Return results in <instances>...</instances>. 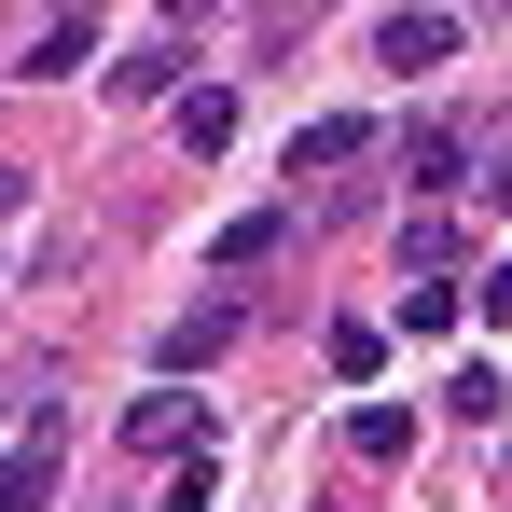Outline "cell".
<instances>
[{
  "label": "cell",
  "instance_id": "6da1fadb",
  "mask_svg": "<svg viewBox=\"0 0 512 512\" xmlns=\"http://www.w3.org/2000/svg\"><path fill=\"white\" fill-rule=\"evenodd\" d=\"M374 56H388V70H443V56H457V14H388Z\"/></svg>",
  "mask_w": 512,
  "mask_h": 512
},
{
  "label": "cell",
  "instance_id": "7a4b0ae2",
  "mask_svg": "<svg viewBox=\"0 0 512 512\" xmlns=\"http://www.w3.org/2000/svg\"><path fill=\"white\" fill-rule=\"evenodd\" d=\"M360 153H374V111H319V125L291 139V167H305V180H319V167H360Z\"/></svg>",
  "mask_w": 512,
  "mask_h": 512
},
{
  "label": "cell",
  "instance_id": "3957f363",
  "mask_svg": "<svg viewBox=\"0 0 512 512\" xmlns=\"http://www.w3.org/2000/svg\"><path fill=\"white\" fill-rule=\"evenodd\" d=\"M56 499V429H28L14 457H0V512H42Z\"/></svg>",
  "mask_w": 512,
  "mask_h": 512
},
{
  "label": "cell",
  "instance_id": "277c9868",
  "mask_svg": "<svg viewBox=\"0 0 512 512\" xmlns=\"http://www.w3.org/2000/svg\"><path fill=\"white\" fill-rule=\"evenodd\" d=\"M457 167H471L457 125H402V180H416V194H457Z\"/></svg>",
  "mask_w": 512,
  "mask_h": 512
},
{
  "label": "cell",
  "instance_id": "5b68a950",
  "mask_svg": "<svg viewBox=\"0 0 512 512\" xmlns=\"http://www.w3.org/2000/svg\"><path fill=\"white\" fill-rule=\"evenodd\" d=\"M222 346H236V305H194V319L167 333V374H194V360H222Z\"/></svg>",
  "mask_w": 512,
  "mask_h": 512
},
{
  "label": "cell",
  "instance_id": "8992f818",
  "mask_svg": "<svg viewBox=\"0 0 512 512\" xmlns=\"http://www.w3.org/2000/svg\"><path fill=\"white\" fill-rule=\"evenodd\" d=\"M97 56V14H56V28H42V42H28V70H56V84H70V70H84Z\"/></svg>",
  "mask_w": 512,
  "mask_h": 512
},
{
  "label": "cell",
  "instance_id": "52a82bcc",
  "mask_svg": "<svg viewBox=\"0 0 512 512\" xmlns=\"http://www.w3.org/2000/svg\"><path fill=\"white\" fill-rule=\"evenodd\" d=\"M402 263H416V277H443V263H457V222H443V208H416V222H402Z\"/></svg>",
  "mask_w": 512,
  "mask_h": 512
},
{
  "label": "cell",
  "instance_id": "ba28073f",
  "mask_svg": "<svg viewBox=\"0 0 512 512\" xmlns=\"http://www.w3.org/2000/svg\"><path fill=\"white\" fill-rule=\"evenodd\" d=\"M222 125H236V97H222V84H194V97H180V139H194V153H222Z\"/></svg>",
  "mask_w": 512,
  "mask_h": 512
},
{
  "label": "cell",
  "instance_id": "9c48e42d",
  "mask_svg": "<svg viewBox=\"0 0 512 512\" xmlns=\"http://www.w3.org/2000/svg\"><path fill=\"white\" fill-rule=\"evenodd\" d=\"M346 443H360V457H402V443H416V416H388V402H360V416H346Z\"/></svg>",
  "mask_w": 512,
  "mask_h": 512
},
{
  "label": "cell",
  "instance_id": "30bf717a",
  "mask_svg": "<svg viewBox=\"0 0 512 512\" xmlns=\"http://www.w3.org/2000/svg\"><path fill=\"white\" fill-rule=\"evenodd\" d=\"M277 236H291V222H277V208H250V222H222V263H277Z\"/></svg>",
  "mask_w": 512,
  "mask_h": 512
},
{
  "label": "cell",
  "instance_id": "8fae6325",
  "mask_svg": "<svg viewBox=\"0 0 512 512\" xmlns=\"http://www.w3.org/2000/svg\"><path fill=\"white\" fill-rule=\"evenodd\" d=\"M374 360H388V333H374V319H333V374H346V388H360Z\"/></svg>",
  "mask_w": 512,
  "mask_h": 512
},
{
  "label": "cell",
  "instance_id": "7c38bea8",
  "mask_svg": "<svg viewBox=\"0 0 512 512\" xmlns=\"http://www.w3.org/2000/svg\"><path fill=\"white\" fill-rule=\"evenodd\" d=\"M471 305H485V319H499V333H512V250L485 263V277H471Z\"/></svg>",
  "mask_w": 512,
  "mask_h": 512
},
{
  "label": "cell",
  "instance_id": "4fadbf2b",
  "mask_svg": "<svg viewBox=\"0 0 512 512\" xmlns=\"http://www.w3.org/2000/svg\"><path fill=\"white\" fill-rule=\"evenodd\" d=\"M14 208H28V167H0V222H14Z\"/></svg>",
  "mask_w": 512,
  "mask_h": 512
},
{
  "label": "cell",
  "instance_id": "5bb4252c",
  "mask_svg": "<svg viewBox=\"0 0 512 512\" xmlns=\"http://www.w3.org/2000/svg\"><path fill=\"white\" fill-rule=\"evenodd\" d=\"M485 194H499V222H512V167H485Z\"/></svg>",
  "mask_w": 512,
  "mask_h": 512
}]
</instances>
